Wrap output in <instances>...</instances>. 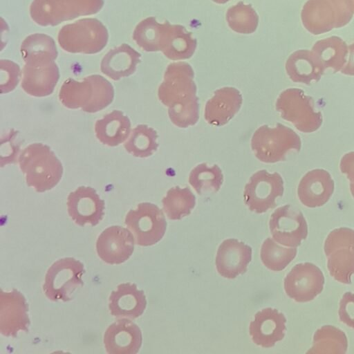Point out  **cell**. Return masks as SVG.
<instances>
[{"label": "cell", "instance_id": "cell-1", "mask_svg": "<svg viewBox=\"0 0 354 354\" xmlns=\"http://www.w3.org/2000/svg\"><path fill=\"white\" fill-rule=\"evenodd\" d=\"M194 73L186 62L171 63L158 89L159 100L168 107L171 122L180 128L195 125L199 119Z\"/></svg>", "mask_w": 354, "mask_h": 354}, {"label": "cell", "instance_id": "cell-2", "mask_svg": "<svg viewBox=\"0 0 354 354\" xmlns=\"http://www.w3.org/2000/svg\"><path fill=\"white\" fill-rule=\"evenodd\" d=\"M113 97L112 84L100 75L85 77L82 81L68 78L63 82L59 92V99L65 107L81 109L89 113L104 109L113 102Z\"/></svg>", "mask_w": 354, "mask_h": 354}, {"label": "cell", "instance_id": "cell-3", "mask_svg": "<svg viewBox=\"0 0 354 354\" xmlns=\"http://www.w3.org/2000/svg\"><path fill=\"white\" fill-rule=\"evenodd\" d=\"M18 163L26 184L37 192L53 189L62 177V162L50 148L42 143L25 147L19 154Z\"/></svg>", "mask_w": 354, "mask_h": 354}, {"label": "cell", "instance_id": "cell-4", "mask_svg": "<svg viewBox=\"0 0 354 354\" xmlns=\"http://www.w3.org/2000/svg\"><path fill=\"white\" fill-rule=\"evenodd\" d=\"M108 39L106 26L95 18L82 19L64 25L57 35L60 47L71 53H97L106 46Z\"/></svg>", "mask_w": 354, "mask_h": 354}, {"label": "cell", "instance_id": "cell-5", "mask_svg": "<svg viewBox=\"0 0 354 354\" xmlns=\"http://www.w3.org/2000/svg\"><path fill=\"white\" fill-rule=\"evenodd\" d=\"M301 139L292 129L277 123L274 127L265 124L259 127L251 139V148L256 158L264 163L283 161L290 150L299 151Z\"/></svg>", "mask_w": 354, "mask_h": 354}, {"label": "cell", "instance_id": "cell-6", "mask_svg": "<svg viewBox=\"0 0 354 354\" xmlns=\"http://www.w3.org/2000/svg\"><path fill=\"white\" fill-rule=\"evenodd\" d=\"M354 13L352 0H308L301 11L305 28L319 35L349 22Z\"/></svg>", "mask_w": 354, "mask_h": 354}, {"label": "cell", "instance_id": "cell-7", "mask_svg": "<svg viewBox=\"0 0 354 354\" xmlns=\"http://www.w3.org/2000/svg\"><path fill=\"white\" fill-rule=\"evenodd\" d=\"M103 6V0H33L30 16L37 25L55 26L80 16L96 14Z\"/></svg>", "mask_w": 354, "mask_h": 354}, {"label": "cell", "instance_id": "cell-8", "mask_svg": "<svg viewBox=\"0 0 354 354\" xmlns=\"http://www.w3.org/2000/svg\"><path fill=\"white\" fill-rule=\"evenodd\" d=\"M275 106L283 120L302 133L314 132L322 124V113L315 111L314 100L302 89L290 88L283 91L277 99Z\"/></svg>", "mask_w": 354, "mask_h": 354}, {"label": "cell", "instance_id": "cell-9", "mask_svg": "<svg viewBox=\"0 0 354 354\" xmlns=\"http://www.w3.org/2000/svg\"><path fill=\"white\" fill-rule=\"evenodd\" d=\"M324 249L330 275L342 283L350 284L354 274V230L347 227L332 230Z\"/></svg>", "mask_w": 354, "mask_h": 354}, {"label": "cell", "instance_id": "cell-10", "mask_svg": "<svg viewBox=\"0 0 354 354\" xmlns=\"http://www.w3.org/2000/svg\"><path fill=\"white\" fill-rule=\"evenodd\" d=\"M85 270L83 263L73 257L60 259L53 263L45 275L43 290L53 301H68L78 287L83 285Z\"/></svg>", "mask_w": 354, "mask_h": 354}, {"label": "cell", "instance_id": "cell-11", "mask_svg": "<svg viewBox=\"0 0 354 354\" xmlns=\"http://www.w3.org/2000/svg\"><path fill=\"white\" fill-rule=\"evenodd\" d=\"M124 223L134 236L136 244L149 246L165 235L167 221L162 211L155 204L145 202L129 211Z\"/></svg>", "mask_w": 354, "mask_h": 354}, {"label": "cell", "instance_id": "cell-12", "mask_svg": "<svg viewBox=\"0 0 354 354\" xmlns=\"http://www.w3.org/2000/svg\"><path fill=\"white\" fill-rule=\"evenodd\" d=\"M283 191V180L278 172L259 170L245 186L244 202L250 211L264 213L277 206L276 198L282 196Z\"/></svg>", "mask_w": 354, "mask_h": 354}, {"label": "cell", "instance_id": "cell-13", "mask_svg": "<svg viewBox=\"0 0 354 354\" xmlns=\"http://www.w3.org/2000/svg\"><path fill=\"white\" fill-rule=\"evenodd\" d=\"M269 227L273 239L286 247L299 246L308 235V225L302 212L290 205L274 210Z\"/></svg>", "mask_w": 354, "mask_h": 354}, {"label": "cell", "instance_id": "cell-14", "mask_svg": "<svg viewBox=\"0 0 354 354\" xmlns=\"http://www.w3.org/2000/svg\"><path fill=\"white\" fill-rule=\"evenodd\" d=\"M324 277L315 264L306 262L295 265L284 279L286 295L297 302H308L319 295Z\"/></svg>", "mask_w": 354, "mask_h": 354}, {"label": "cell", "instance_id": "cell-15", "mask_svg": "<svg viewBox=\"0 0 354 354\" xmlns=\"http://www.w3.org/2000/svg\"><path fill=\"white\" fill-rule=\"evenodd\" d=\"M59 78V68L54 60H30L23 67L21 86L31 96L45 97L53 92Z\"/></svg>", "mask_w": 354, "mask_h": 354}, {"label": "cell", "instance_id": "cell-16", "mask_svg": "<svg viewBox=\"0 0 354 354\" xmlns=\"http://www.w3.org/2000/svg\"><path fill=\"white\" fill-rule=\"evenodd\" d=\"M134 243V236L129 230L119 225L110 226L97 239V254L106 263L120 264L133 254Z\"/></svg>", "mask_w": 354, "mask_h": 354}, {"label": "cell", "instance_id": "cell-17", "mask_svg": "<svg viewBox=\"0 0 354 354\" xmlns=\"http://www.w3.org/2000/svg\"><path fill=\"white\" fill-rule=\"evenodd\" d=\"M104 208V201L91 187H79L67 197L68 215L80 226L97 225L103 218Z\"/></svg>", "mask_w": 354, "mask_h": 354}, {"label": "cell", "instance_id": "cell-18", "mask_svg": "<svg viewBox=\"0 0 354 354\" xmlns=\"http://www.w3.org/2000/svg\"><path fill=\"white\" fill-rule=\"evenodd\" d=\"M28 306L17 290L0 293V332L6 337H15L20 330L28 331L30 325Z\"/></svg>", "mask_w": 354, "mask_h": 354}, {"label": "cell", "instance_id": "cell-19", "mask_svg": "<svg viewBox=\"0 0 354 354\" xmlns=\"http://www.w3.org/2000/svg\"><path fill=\"white\" fill-rule=\"evenodd\" d=\"M286 319L275 308H266L254 315L249 327L253 342L263 348H270L285 336Z\"/></svg>", "mask_w": 354, "mask_h": 354}, {"label": "cell", "instance_id": "cell-20", "mask_svg": "<svg viewBox=\"0 0 354 354\" xmlns=\"http://www.w3.org/2000/svg\"><path fill=\"white\" fill-rule=\"evenodd\" d=\"M142 341L141 330L127 318L111 324L104 334V345L109 354H136Z\"/></svg>", "mask_w": 354, "mask_h": 354}, {"label": "cell", "instance_id": "cell-21", "mask_svg": "<svg viewBox=\"0 0 354 354\" xmlns=\"http://www.w3.org/2000/svg\"><path fill=\"white\" fill-rule=\"evenodd\" d=\"M252 248L235 239L224 240L216 257V268L223 277L234 279L247 270L252 260Z\"/></svg>", "mask_w": 354, "mask_h": 354}, {"label": "cell", "instance_id": "cell-22", "mask_svg": "<svg viewBox=\"0 0 354 354\" xmlns=\"http://www.w3.org/2000/svg\"><path fill=\"white\" fill-rule=\"evenodd\" d=\"M334 181L330 174L323 169L308 171L301 179L297 195L300 202L307 207L324 205L334 192Z\"/></svg>", "mask_w": 354, "mask_h": 354}, {"label": "cell", "instance_id": "cell-23", "mask_svg": "<svg viewBox=\"0 0 354 354\" xmlns=\"http://www.w3.org/2000/svg\"><path fill=\"white\" fill-rule=\"evenodd\" d=\"M197 46L196 39L181 25H172L167 21L162 24L159 51L168 59L181 60L190 58Z\"/></svg>", "mask_w": 354, "mask_h": 354}, {"label": "cell", "instance_id": "cell-24", "mask_svg": "<svg viewBox=\"0 0 354 354\" xmlns=\"http://www.w3.org/2000/svg\"><path fill=\"white\" fill-rule=\"evenodd\" d=\"M242 102L243 97L238 89L234 87L217 89L205 104V120L212 125H225L240 110Z\"/></svg>", "mask_w": 354, "mask_h": 354}, {"label": "cell", "instance_id": "cell-25", "mask_svg": "<svg viewBox=\"0 0 354 354\" xmlns=\"http://www.w3.org/2000/svg\"><path fill=\"white\" fill-rule=\"evenodd\" d=\"M146 306L145 292L138 290L135 283L119 284L109 299L110 313L116 318L134 319L142 315Z\"/></svg>", "mask_w": 354, "mask_h": 354}, {"label": "cell", "instance_id": "cell-26", "mask_svg": "<svg viewBox=\"0 0 354 354\" xmlns=\"http://www.w3.org/2000/svg\"><path fill=\"white\" fill-rule=\"evenodd\" d=\"M141 55L127 44H122L103 57L100 69L102 73L114 81L128 77L136 70Z\"/></svg>", "mask_w": 354, "mask_h": 354}, {"label": "cell", "instance_id": "cell-27", "mask_svg": "<svg viewBox=\"0 0 354 354\" xmlns=\"http://www.w3.org/2000/svg\"><path fill=\"white\" fill-rule=\"evenodd\" d=\"M286 71L293 82L310 84L320 80L325 68L313 50H299L288 58Z\"/></svg>", "mask_w": 354, "mask_h": 354}, {"label": "cell", "instance_id": "cell-28", "mask_svg": "<svg viewBox=\"0 0 354 354\" xmlns=\"http://www.w3.org/2000/svg\"><path fill=\"white\" fill-rule=\"evenodd\" d=\"M131 131L129 118L118 110H114L97 120L95 133L98 140L109 147H116L126 141Z\"/></svg>", "mask_w": 354, "mask_h": 354}, {"label": "cell", "instance_id": "cell-29", "mask_svg": "<svg viewBox=\"0 0 354 354\" xmlns=\"http://www.w3.org/2000/svg\"><path fill=\"white\" fill-rule=\"evenodd\" d=\"M326 68L340 71L348 56V46L338 37H330L316 42L312 49Z\"/></svg>", "mask_w": 354, "mask_h": 354}, {"label": "cell", "instance_id": "cell-30", "mask_svg": "<svg viewBox=\"0 0 354 354\" xmlns=\"http://www.w3.org/2000/svg\"><path fill=\"white\" fill-rule=\"evenodd\" d=\"M347 348L345 333L333 326L326 325L316 330L313 346L307 353H345Z\"/></svg>", "mask_w": 354, "mask_h": 354}, {"label": "cell", "instance_id": "cell-31", "mask_svg": "<svg viewBox=\"0 0 354 354\" xmlns=\"http://www.w3.org/2000/svg\"><path fill=\"white\" fill-rule=\"evenodd\" d=\"M162 203L169 219L180 220L190 214L196 205V197L189 187L176 186L167 191Z\"/></svg>", "mask_w": 354, "mask_h": 354}, {"label": "cell", "instance_id": "cell-32", "mask_svg": "<svg viewBox=\"0 0 354 354\" xmlns=\"http://www.w3.org/2000/svg\"><path fill=\"white\" fill-rule=\"evenodd\" d=\"M157 138L158 133L154 129L147 124H138L131 130L124 147L135 157L147 158L158 149Z\"/></svg>", "mask_w": 354, "mask_h": 354}, {"label": "cell", "instance_id": "cell-33", "mask_svg": "<svg viewBox=\"0 0 354 354\" xmlns=\"http://www.w3.org/2000/svg\"><path fill=\"white\" fill-rule=\"evenodd\" d=\"M20 50L24 62L33 59L55 61L58 55L54 39L41 33L26 37L21 43Z\"/></svg>", "mask_w": 354, "mask_h": 354}, {"label": "cell", "instance_id": "cell-34", "mask_svg": "<svg viewBox=\"0 0 354 354\" xmlns=\"http://www.w3.org/2000/svg\"><path fill=\"white\" fill-rule=\"evenodd\" d=\"M223 182V175L220 167L206 163L196 166L189 173V183L199 194L217 192Z\"/></svg>", "mask_w": 354, "mask_h": 354}, {"label": "cell", "instance_id": "cell-35", "mask_svg": "<svg viewBox=\"0 0 354 354\" xmlns=\"http://www.w3.org/2000/svg\"><path fill=\"white\" fill-rule=\"evenodd\" d=\"M296 248H285L278 245L271 238L263 243L260 256L264 266L272 271H281L295 259Z\"/></svg>", "mask_w": 354, "mask_h": 354}, {"label": "cell", "instance_id": "cell-36", "mask_svg": "<svg viewBox=\"0 0 354 354\" xmlns=\"http://www.w3.org/2000/svg\"><path fill=\"white\" fill-rule=\"evenodd\" d=\"M226 20L233 31L241 34L254 32L259 24V17L254 9L251 5L244 4L243 1L227 10Z\"/></svg>", "mask_w": 354, "mask_h": 354}, {"label": "cell", "instance_id": "cell-37", "mask_svg": "<svg viewBox=\"0 0 354 354\" xmlns=\"http://www.w3.org/2000/svg\"><path fill=\"white\" fill-rule=\"evenodd\" d=\"M162 24L156 17H149L140 21L133 32V39L146 52L159 51V37Z\"/></svg>", "mask_w": 354, "mask_h": 354}, {"label": "cell", "instance_id": "cell-38", "mask_svg": "<svg viewBox=\"0 0 354 354\" xmlns=\"http://www.w3.org/2000/svg\"><path fill=\"white\" fill-rule=\"evenodd\" d=\"M1 93L13 91L19 81L20 68L18 64L8 59H1Z\"/></svg>", "mask_w": 354, "mask_h": 354}, {"label": "cell", "instance_id": "cell-39", "mask_svg": "<svg viewBox=\"0 0 354 354\" xmlns=\"http://www.w3.org/2000/svg\"><path fill=\"white\" fill-rule=\"evenodd\" d=\"M338 315L341 322L354 329V293L346 292L343 295Z\"/></svg>", "mask_w": 354, "mask_h": 354}, {"label": "cell", "instance_id": "cell-40", "mask_svg": "<svg viewBox=\"0 0 354 354\" xmlns=\"http://www.w3.org/2000/svg\"><path fill=\"white\" fill-rule=\"evenodd\" d=\"M339 169L344 174L350 183H354V151L344 154L341 158Z\"/></svg>", "mask_w": 354, "mask_h": 354}, {"label": "cell", "instance_id": "cell-41", "mask_svg": "<svg viewBox=\"0 0 354 354\" xmlns=\"http://www.w3.org/2000/svg\"><path fill=\"white\" fill-rule=\"evenodd\" d=\"M340 71L346 75H354V41L348 46L346 62Z\"/></svg>", "mask_w": 354, "mask_h": 354}, {"label": "cell", "instance_id": "cell-42", "mask_svg": "<svg viewBox=\"0 0 354 354\" xmlns=\"http://www.w3.org/2000/svg\"><path fill=\"white\" fill-rule=\"evenodd\" d=\"M212 1H213L214 2L218 3V4H223V3L228 2L230 0H212Z\"/></svg>", "mask_w": 354, "mask_h": 354}, {"label": "cell", "instance_id": "cell-43", "mask_svg": "<svg viewBox=\"0 0 354 354\" xmlns=\"http://www.w3.org/2000/svg\"><path fill=\"white\" fill-rule=\"evenodd\" d=\"M350 191L354 198V183H350Z\"/></svg>", "mask_w": 354, "mask_h": 354}, {"label": "cell", "instance_id": "cell-44", "mask_svg": "<svg viewBox=\"0 0 354 354\" xmlns=\"http://www.w3.org/2000/svg\"><path fill=\"white\" fill-rule=\"evenodd\" d=\"M353 1V6H354V0H352Z\"/></svg>", "mask_w": 354, "mask_h": 354}]
</instances>
